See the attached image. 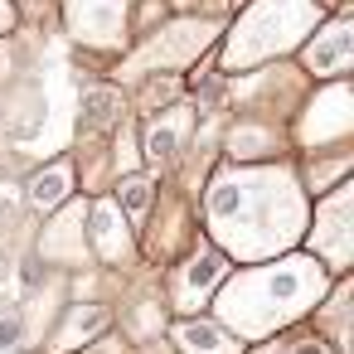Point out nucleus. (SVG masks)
Here are the masks:
<instances>
[{"label": "nucleus", "mask_w": 354, "mask_h": 354, "mask_svg": "<svg viewBox=\"0 0 354 354\" xmlns=\"http://www.w3.org/2000/svg\"><path fill=\"white\" fill-rule=\"evenodd\" d=\"M209 233L223 257H286L306 228V194L291 165H223L204 194Z\"/></svg>", "instance_id": "f257e3e1"}, {"label": "nucleus", "mask_w": 354, "mask_h": 354, "mask_svg": "<svg viewBox=\"0 0 354 354\" xmlns=\"http://www.w3.org/2000/svg\"><path fill=\"white\" fill-rule=\"evenodd\" d=\"M325 291H330V272L306 252H286L238 277H223V286L214 291V310H218V325L248 344V339H272L277 330H291L310 306L320 310Z\"/></svg>", "instance_id": "f03ea898"}, {"label": "nucleus", "mask_w": 354, "mask_h": 354, "mask_svg": "<svg viewBox=\"0 0 354 354\" xmlns=\"http://www.w3.org/2000/svg\"><path fill=\"white\" fill-rule=\"evenodd\" d=\"M320 25V0H248L228 30L223 68H252L262 59L301 49Z\"/></svg>", "instance_id": "7ed1b4c3"}, {"label": "nucleus", "mask_w": 354, "mask_h": 354, "mask_svg": "<svg viewBox=\"0 0 354 354\" xmlns=\"http://www.w3.org/2000/svg\"><path fill=\"white\" fill-rule=\"evenodd\" d=\"M214 35H218V20H175L170 30H156V35L127 59V73L156 78L160 68H165V73H170V68H185V64H194V59L214 44Z\"/></svg>", "instance_id": "20e7f679"}, {"label": "nucleus", "mask_w": 354, "mask_h": 354, "mask_svg": "<svg viewBox=\"0 0 354 354\" xmlns=\"http://www.w3.org/2000/svg\"><path fill=\"white\" fill-rule=\"evenodd\" d=\"M131 10L136 0H64V30L83 49L117 54L131 39Z\"/></svg>", "instance_id": "39448f33"}, {"label": "nucleus", "mask_w": 354, "mask_h": 354, "mask_svg": "<svg viewBox=\"0 0 354 354\" xmlns=\"http://www.w3.org/2000/svg\"><path fill=\"white\" fill-rule=\"evenodd\" d=\"M349 194L354 185L339 180L335 189H325L315 199V223H310V252L330 277H344L349 272V257H354V228H349Z\"/></svg>", "instance_id": "423d86ee"}, {"label": "nucleus", "mask_w": 354, "mask_h": 354, "mask_svg": "<svg viewBox=\"0 0 354 354\" xmlns=\"http://www.w3.org/2000/svg\"><path fill=\"white\" fill-rule=\"evenodd\" d=\"M354 102H349V83H325L320 93H315V102L306 107V117H301V127H296V141L306 146V151H344V141H349V131H354V112H349Z\"/></svg>", "instance_id": "0eeeda50"}, {"label": "nucleus", "mask_w": 354, "mask_h": 354, "mask_svg": "<svg viewBox=\"0 0 354 354\" xmlns=\"http://www.w3.org/2000/svg\"><path fill=\"white\" fill-rule=\"evenodd\" d=\"M349 64H354V25H349V10H335V20L315 25V35L301 44V68L310 78L344 83Z\"/></svg>", "instance_id": "6e6552de"}, {"label": "nucleus", "mask_w": 354, "mask_h": 354, "mask_svg": "<svg viewBox=\"0 0 354 354\" xmlns=\"http://www.w3.org/2000/svg\"><path fill=\"white\" fill-rule=\"evenodd\" d=\"M223 277H228V257H223L218 248H199V252L170 277V306H175L180 315L204 310L209 296L223 286Z\"/></svg>", "instance_id": "1a4fd4ad"}, {"label": "nucleus", "mask_w": 354, "mask_h": 354, "mask_svg": "<svg viewBox=\"0 0 354 354\" xmlns=\"http://www.w3.org/2000/svg\"><path fill=\"white\" fill-rule=\"evenodd\" d=\"M185 136H189V107H165L160 117L146 122L141 151H146L151 165H175L180 151H185Z\"/></svg>", "instance_id": "9d476101"}, {"label": "nucleus", "mask_w": 354, "mask_h": 354, "mask_svg": "<svg viewBox=\"0 0 354 354\" xmlns=\"http://www.w3.org/2000/svg\"><path fill=\"white\" fill-rule=\"evenodd\" d=\"M88 223H93V252L102 262H127L131 257V228H127V214L112 199H97L88 209Z\"/></svg>", "instance_id": "9b49d317"}, {"label": "nucleus", "mask_w": 354, "mask_h": 354, "mask_svg": "<svg viewBox=\"0 0 354 354\" xmlns=\"http://www.w3.org/2000/svg\"><path fill=\"white\" fill-rule=\"evenodd\" d=\"M170 339H175V349H180V354H248V344H243V339H233L218 320H194V315L175 320Z\"/></svg>", "instance_id": "f8f14e48"}, {"label": "nucleus", "mask_w": 354, "mask_h": 354, "mask_svg": "<svg viewBox=\"0 0 354 354\" xmlns=\"http://www.w3.org/2000/svg\"><path fill=\"white\" fill-rule=\"evenodd\" d=\"M25 199H30L39 214L68 204V199H73V160H54V165L35 170V175L25 180Z\"/></svg>", "instance_id": "ddd939ff"}, {"label": "nucleus", "mask_w": 354, "mask_h": 354, "mask_svg": "<svg viewBox=\"0 0 354 354\" xmlns=\"http://www.w3.org/2000/svg\"><path fill=\"white\" fill-rule=\"evenodd\" d=\"M122 117H127V97L117 88H88L83 102H78V131L83 136H97L107 127H122Z\"/></svg>", "instance_id": "4468645a"}, {"label": "nucleus", "mask_w": 354, "mask_h": 354, "mask_svg": "<svg viewBox=\"0 0 354 354\" xmlns=\"http://www.w3.org/2000/svg\"><path fill=\"white\" fill-rule=\"evenodd\" d=\"M107 330V306H68L64 315V330L54 335V349H73V344H88Z\"/></svg>", "instance_id": "2eb2a0df"}, {"label": "nucleus", "mask_w": 354, "mask_h": 354, "mask_svg": "<svg viewBox=\"0 0 354 354\" xmlns=\"http://www.w3.org/2000/svg\"><path fill=\"white\" fill-rule=\"evenodd\" d=\"M272 151H277V136L267 127L243 122V127L228 131V160H257V156H272Z\"/></svg>", "instance_id": "dca6fc26"}, {"label": "nucleus", "mask_w": 354, "mask_h": 354, "mask_svg": "<svg viewBox=\"0 0 354 354\" xmlns=\"http://www.w3.org/2000/svg\"><path fill=\"white\" fill-rule=\"evenodd\" d=\"M344 175H349V156H344V151H335L330 160H315V165L306 170V180H310V189H315V194L335 189V185H339Z\"/></svg>", "instance_id": "f3484780"}, {"label": "nucleus", "mask_w": 354, "mask_h": 354, "mask_svg": "<svg viewBox=\"0 0 354 354\" xmlns=\"http://www.w3.org/2000/svg\"><path fill=\"white\" fill-rule=\"evenodd\" d=\"M122 214H146V204H151V180L146 175H127L122 185H117V199H112Z\"/></svg>", "instance_id": "a211bd4d"}, {"label": "nucleus", "mask_w": 354, "mask_h": 354, "mask_svg": "<svg viewBox=\"0 0 354 354\" xmlns=\"http://www.w3.org/2000/svg\"><path fill=\"white\" fill-rule=\"evenodd\" d=\"M20 335H25V315L20 310H6V315H0V349H15Z\"/></svg>", "instance_id": "6ab92c4d"}, {"label": "nucleus", "mask_w": 354, "mask_h": 354, "mask_svg": "<svg viewBox=\"0 0 354 354\" xmlns=\"http://www.w3.org/2000/svg\"><path fill=\"white\" fill-rule=\"evenodd\" d=\"M257 354H320V335H315V344L310 339H277V344H262Z\"/></svg>", "instance_id": "aec40b11"}, {"label": "nucleus", "mask_w": 354, "mask_h": 354, "mask_svg": "<svg viewBox=\"0 0 354 354\" xmlns=\"http://www.w3.org/2000/svg\"><path fill=\"white\" fill-rule=\"evenodd\" d=\"M10 20H15V10H10V0H0V35L10 30Z\"/></svg>", "instance_id": "412c9836"}, {"label": "nucleus", "mask_w": 354, "mask_h": 354, "mask_svg": "<svg viewBox=\"0 0 354 354\" xmlns=\"http://www.w3.org/2000/svg\"><path fill=\"white\" fill-rule=\"evenodd\" d=\"M170 6H189V0H170Z\"/></svg>", "instance_id": "4be33fe9"}]
</instances>
